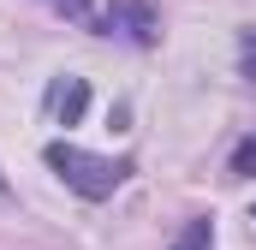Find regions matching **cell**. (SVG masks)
Listing matches in <instances>:
<instances>
[{
	"label": "cell",
	"instance_id": "6da1fadb",
	"mask_svg": "<svg viewBox=\"0 0 256 250\" xmlns=\"http://www.w3.org/2000/svg\"><path fill=\"white\" fill-rule=\"evenodd\" d=\"M48 167H54V173H60V179L78 190V196H90V202L114 196V190L126 185V173H131V161L90 155V149H78V143H48Z\"/></svg>",
	"mask_w": 256,
	"mask_h": 250
},
{
	"label": "cell",
	"instance_id": "7a4b0ae2",
	"mask_svg": "<svg viewBox=\"0 0 256 250\" xmlns=\"http://www.w3.org/2000/svg\"><path fill=\"white\" fill-rule=\"evenodd\" d=\"M96 30H102V36H120L131 48H149L155 30H161V18H155L149 0H108V12L96 18Z\"/></svg>",
	"mask_w": 256,
	"mask_h": 250
},
{
	"label": "cell",
	"instance_id": "3957f363",
	"mask_svg": "<svg viewBox=\"0 0 256 250\" xmlns=\"http://www.w3.org/2000/svg\"><path fill=\"white\" fill-rule=\"evenodd\" d=\"M42 108H48L54 125H78L84 108H90V84H84V78H54L48 96H42Z\"/></svg>",
	"mask_w": 256,
	"mask_h": 250
},
{
	"label": "cell",
	"instance_id": "277c9868",
	"mask_svg": "<svg viewBox=\"0 0 256 250\" xmlns=\"http://www.w3.org/2000/svg\"><path fill=\"white\" fill-rule=\"evenodd\" d=\"M173 250H214V238H208V220H191V226H185V238H179Z\"/></svg>",
	"mask_w": 256,
	"mask_h": 250
},
{
	"label": "cell",
	"instance_id": "5b68a950",
	"mask_svg": "<svg viewBox=\"0 0 256 250\" xmlns=\"http://www.w3.org/2000/svg\"><path fill=\"white\" fill-rule=\"evenodd\" d=\"M232 173H238V179H250V173H256V137H244V143L232 149Z\"/></svg>",
	"mask_w": 256,
	"mask_h": 250
},
{
	"label": "cell",
	"instance_id": "8992f818",
	"mask_svg": "<svg viewBox=\"0 0 256 250\" xmlns=\"http://www.w3.org/2000/svg\"><path fill=\"white\" fill-rule=\"evenodd\" d=\"M238 66H244V78H256V24L244 30V42H238Z\"/></svg>",
	"mask_w": 256,
	"mask_h": 250
},
{
	"label": "cell",
	"instance_id": "52a82bcc",
	"mask_svg": "<svg viewBox=\"0 0 256 250\" xmlns=\"http://www.w3.org/2000/svg\"><path fill=\"white\" fill-rule=\"evenodd\" d=\"M54 12H66V18H90V0H48Z\"/></svg>",
	"mask_w": 256,
	"mask_h": 250
},
{
	"label": "cell",
	"instance_id": "ba28073f",
	"mask_svg": "<svg viewBox=\"0 0 256 250\" xmlns=\"http://www.w3.org/2000/svg\"><path fill=\"white\" fill-rule=\"evenodd\" d=\"M0 202H6V179H0Z\"/></svg>",
	"mask_w": 256,
	"mask_h": 250
},
{
	"label": "cell",
	"instance_id": "9c48e42d",
	"mask_svg": "<svg viewBox=\"0 0 256 250\" xmlns=\"http://www.w3.org/2000/svg\"><path fill=\"white\" fill-rule=\"evenodd\" d=\"M250 220H256V214H250Z\"/></svg>",
	"mask_w": 256,
	"mask_h": 250
}]
</instances>
